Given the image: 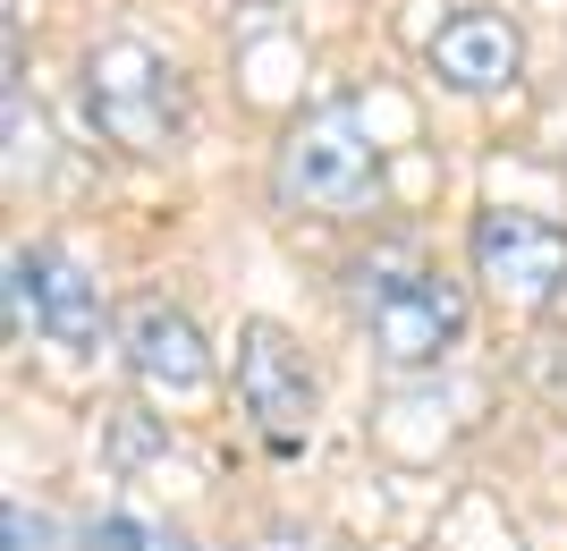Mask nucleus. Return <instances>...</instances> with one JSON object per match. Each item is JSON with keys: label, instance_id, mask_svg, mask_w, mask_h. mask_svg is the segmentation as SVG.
<instances>
[{"label": "nucleus", "instance_id": "6", "mask_svg": "<svg viewBox=\"0 0 567 551\" xmlns=\"http://www.w3.org/2000/svg\"><path fill=\"white\" fill-rule=\"evenodd\" d=\"M102 280L85 264H69L60 246H18L9 255V331H43L60 348H94L102 339Z\"/></svg>", "mask_w": 567, "mask_h": 551}, {"label": "nucleus", "instance_id": "10", "mask_svg": "<svg viewBox=\"0 0 567 551\" xmlns=\"http://www.w3.org/2000/svg\"><path fill=\"white\" fill-rule=\"evenodd\" d=\"M0 111H9V178L43 170V111H25V76L0 85Z\"/></svg>", "mask_w": 567, "mask_h": 551}, {"label": "nucleus", "instance_id": "3", "mask_svg": "<svg viewBox=\"0 0 567 551\" xmlns=\"http://www.w3.org/2000/svg\"><path fill=\"white\" fill-rule=\"evenodd\" d=\"M85 120L118 153H178L187 144V69L144 34H111L85 51Z\"/></svg>", "mask_w": 567, "mask_h": 551}, {"label": "nucleus", "instance_id": "5", "mask_svg": "<svg viewBox=\"0 0 567 551\" xmlns=\"http://www.w3.org/2000/svg\"><path fill=\"white\" fill-rule=\"evenodd\" d=\"M237 408H246V425L262 432V450H306L313 441V408H322V382H313L306 348L280 331V323H246L237 331Z\"/></svg>", "mask_w": 567, "mask_h": 551}, {"label": "nucleus", "instance_id": "9", "mask_svg": "<svg viewBox=\"0 0 567 551\" xmlns=\"http://www.w3.org/2000/svg\"><path fill=\"white\" fill-rule=\"evenodd\" d=\"M85 551H187V534L169 518H144V509H102L85 527Z\"/></svg>", "mask_w": 567, "mask_h": 551}, {"label": "nucleus", "instance_id": "8", "mask_svg": "<svg viewBox=\"0 0 567 551\" xmlns=\"http://www.w3.org/2000/svg\"><path fill=\"white\" fill-rule=\"evenodd\" d=\"M127 365H136V382L178 390V399L213 382V348L195 331V314L169 306V297H144V306L127 314Z\"/></svg>", "mask_w": 567, "mask_h": 551}, {"label": "nucleus", "instance_id": "1", "mask_svg": "<svg viewBox=\"0 0 567 551\" xmlns=\"http://www.w3.org/2000/svg\"><path fill=\"white\" fill-rule=\"evenodd\" d=\"M381 178H390V162H381V136L364 127L355 94L297 111L280 153H271V195L313 221H364L381 204Z\"/></svg>", "mask_w": 567, "mask_h": 551}, {"label": "nucleus", "instance_id": "4", "mask_svg": "<svg viewBox=\"0 0 567 551\" xmlns=\"http://www.w3.org/2000/svg\"><path fill=\"white\" fill-rule=\"evenodd\" d=\"M466 264H474V280L492 288L499 306L543 314V306L567 297V229L543 221V213L492 204V213H474V229H466Z\"/></svg>", "mask_w": 567, "mask_h": 551}, {"label": "nucleus", "instance_id": "12", "mask_svg": "<svg viewBox=\"0 0 567 551\" xmlns=\"http://www.w3.org/2000/svg\"><path fill=\"white\" fill-rule=\"evenodd\" d=\"M280 551H331V543H280Z\"/></svg>", "mask_w": 567, "mask_h": 551}, {"label": "nucleus", "instance_id": "13", "mask_svg": "<svg viewBox=\"0 0 567 551\" xmlns=\"http://www.w3.org/2000/svg\"><path fill=\"white\" fill-rule=\"evenodd\" d=\"M255 9H288V0H255Z\"/></svg>", "mask_w": 567, "mask_h": 551}, {"label": "nucleus", "instance_id": "7", "mask_svg": "<svg viewBox=\"0 0 567 551\" xmlns=\"http://www.w3.org/2000/svg\"><path fill=\"white\" fill-rule=\"evenodd\" d=\"M432 76L457 94H499L525 76V34L499 9H457V18L432 25Z\"/></svg>", "mask_w": 567, "mask_h": 551}, {"label": "nucleus", "instance_id": "11", "mask_svg": "<svg viewBox=\"0 0 567 551\" xmlns=\"http://www.w3.org/2000/svg\"><path fill=\"white\" fill-rule=\"evenodd\" d=\"M0 527H9V551H43V527H34V518H25L18 501L0 509Z\"/></svg>", "mask_w": 567, "mask_h": 551}, {"label": "nucleus", "instance_id": "2", "mask_svg": "<svg viewBox=\"0 0 567 551\" xmlns=\"http://www.w3.org/2000/svg\"><path fill=\"white\" fill-rule=\"evenodd\" d=\"M348 306H355V331L381 365L399 374H424L441 365L466 339V288L441 280V272L415 255V246H381L348 272Z\"/></svg>", "mask_w": 567, "mask_h": 551}]
</instances>
